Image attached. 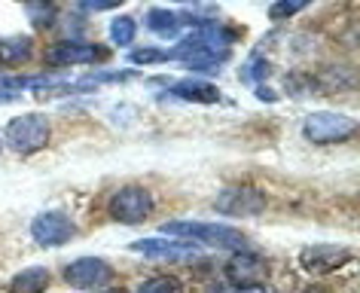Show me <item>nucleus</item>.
Wrapping results in <instances>:
<instances>
[{
  "label": "nucleus",
  "mask_w": 360,
  "mask_h": 293,
  "mask_svg": "<svg viewBox=\"0 0 360 293\" xmlns=\"http://www.w3.org/2000/svg\"><path fill=\"white\" fill-rule=\"evenodd\" d=\"M107 214H110L116 223H143L153 214V195L143 190V186H122L110 195V205H107Z\"/></svg>",
  "instance_id": "obj_3"
},
{
  "label": "nucleus",
  "mask_w": 360,
  "mask_h": 293,
  "mask_svg": "<svg viewBox=\"0 0 360 293\" xmlns=\"http://www.w3.org/2000/svg\"><path fill=\"white\" fill-rule=\"evenodd\" d=\"M101 293H125L122 287H110V290H101Z\"/></svg>",
  "instance_id": "obj_24"
},
{
  "label": "nucleus",
  "mask_w": 360,
  "mask_h": 293,
  "mask_svg": "<svg viewBox=\"0 0 360 293\" xmlns=\"http://www.w3.org/2000/svg\"><path fill=\"white\" fill-rule=\"evenodd\" d=\"M302 135L311 141V144H342L354 135V119L342 117V113L333 110H318L305 119Z\"/></svg>",
  "instance_id": "obj_4"
},
{
  "label": "nucleus",
  "mask_w": 360,
  "mask_h": 293,
  "mask_svg": "<svg viewBox=\"0 0 360 293\" xmlns=\"http://www.w3.org/2000/svg\"><path fill=\"white\" fill-rule=\"evenodd\" d=\"M31 52H34V40L31 37L0 40V61H4V65H19V61L31 58Z\"/></svg>",
  "instance_id": "obj_15"
},
{
  "label": "nucleus",
  "mask_w": 360,
  "mask_h": 293,
  "mask_svg": "<svg viewBox=\"0 0 360 293\" xmlns=\"http://www.w3.org/2000/svg\"><path fill=\"white\" fill-rule=\"evenodd\" d=\"M104 52L101 46H95V43H79V40H58L52 43L49 52H46V61L49 65H92L98 61Z\"/></svg>",
  "instance_id": "obj_10"
},
{
  "label": "nucleus",
  "mask_w": 360,
  "mask_h": 293,
  "mask_svg": "<svg viewBox=\"0 0 360 293\" xmlns=\"http://www.w3.org/2000/svg\"><path fill=\"white\" fill-rule=\"evenodd\" d=\"M52 83L46 77H37V79H31V77H6V74H0V104H10L15 101V98H22L25 89H49Z\"/></svg>",
  "instance_id": "obj_13"
},
{
  "label": "nucleus",
  "mask_w": 360,
  "mask_h": 293,
  "mask_svg": "<svg viewBox=\"0 0 360 293\" xmlns=\"http://www.w3.org/2000/svg\"><path fill=\"white\" fill-rule=\"evenodd\" d=\"M28 15L37 28H49L52 19H56V6L46 4V0H31L28 4Z\"/></svg>",
  "instance_id": "obj_20"
},
{
  "label": "nucleus",
  "mask_w": 360,
  "mask_h": 293,
  "mask_svg": "<svg viewBox=\"0 0 360 293\" xmlns=\"http://www.w3.org/2000/svg\"><path fill=\"white\" fill-rule=\"evenodd\" d=\"M31 235H34V242L43 245V247H61L77 235V226L70 223L61 211H46V214L34 217Z\"/></svg>",
  "instance_id": "obj_6"
},
{
  "label": "nucleus",
  "mask_w": 360,
  "mask_h": 293,
  "mask_svg": "<svg viewBox=\"0 0 360 293\" xmlns=\"http://www.w3.org/2000/svg\"><path fill=\"white\" fill-rule=\"evenodd\" d=\"M177 4H195V0H177Z\"/></svg>",
  "instance_id": "obj_25"
},
{
  "label": "nucleus",
  "mask_w": 360,
  "mask_h": 293,
  "mask_svg": "<svg viewBox=\"0 0 360 293\" xmlns=\"http://www.w3.org/2000/svg\"><path fill=\"white\" fill-rule=\"evenodd\" d=\"M134 34H138V25H134L131 15H120V19L110 22V40L116 46H131Z\"/></svg>",
  "instance_id": "obj_17"
},
{
  "label": "nucleus",
  "mask_w": 360,
  "mask_h": 293,
  "mask_svg": "<svg viewBox=\"0 0 360 293\" xmlns=\"http://www.w3.org/2000/svg\"><path fill=\"white\" fill-rule=\"evenodd\" d=\"M217 211L229 217H250L266 211V195L254 186H229L217 195Z\"/></svg>",
  "instance_id": "obj_7"
},
{
  "label": "nucleus",
  "mask_w": 360,
  "mask_h": 293,
  "mask_svg": "<svg viewBox=\"0 0 360 293\" xmlns=\"http://www.w3.org/2000/svg\"><path fill=\"white\" fill-rule=\"evenodd\" d=\"M162 235L171 238H193L199 245L220 247V251H245L248 238L241 235V229L226 226V223H193V220H171L162 223Z\"/></svg>",
  "instance_id": "obj_1"
},
{
  "label": "nucleus",
  "mask_w": 360,
  "mask_h": 293,
  "mask_svg": "<svg viewBox=\"0 0 360 293\" xmlns=\"http://www.w3.org/2000/svg\"><path fill=\"white\" fill-rule=\"evenodd\" d=\"M311 0H275L272 6H269V19L272 22H281V19H290L300 10H305Z\"/></svg>",
  "instance_id": "obj_19"
},
{
  "label": "nucleus",
  "mask_w": 360,
  "mask_h": 293,
  "mask_svg": "<svg viewBox=\"0 0 360 293\" xmlns=\"http://www.w3.org/2000/svg\"><path fill=\"white\" fill-rule=\"evenodd\" d=\"M214 293H223V290H214Z\"/></svg>",
  "instance_id": "obj_27"
},
{
  "label": "nucleus",
  "mask_w": 360,
  "mask_h": 293,
  "mask_svg": "<svg viewBox=\"0 0 360 293\" xmlns=\"http://www.w3.org/2000/svg\"><path fill=\"white\" fill-rule=\"evenodd\" d=\"M49 287V272L43 266H31L22 269L15 278L10 281V293H43Z\"/></svg>",
  "instance_id": "obj_14"
},
{
  "label": "nucleus",
  "mask_w": 360,
  "mask_h": 293,
  "mask_svg": "<svg viewBox=\"0 0 360 293\" xmlns=\"http://www.w3.org/2000/svg\"><path fill=\"white\" fill-rule=\"evenodd\" d=\"M83 10H92V13H104V10H116L122 0H77Z\"/></svg>",
  "instance_id": "obj_22"
},
{
  "label": "nucleus",
  "mask_w": 360,
  "mask_h": 293,
  "mask_svg": "<svg viewBox=\"0 0 360 293\" xmlns=\"http://www.w3.org/2000/svg\"><path fill=\"white\" fill-rule=\"evenodd\" d=\"M300 263H302V269L311 275H327V272H336L345 263H351V251L336 247V245H309V247H302Z\"/></svg>",
  "instance_id": "obj_9"
},
{
  "label": "nucleus",
  "mask_w": 360,
  "mask_h": 293,
  "mask_svg": "<svg viewBox=\"0 0 360 293\" xmlns=\"http://www.w3.org/2000/svg\"><path fill=\"white\" fill-rule=\"evenodd\" d=\"M171 95L184 98V101H195V104H214L220 101V89L208 83V79H180V83L171 86Z\"/></svg>",
  "instance_id": "obj_12"
},
{
  "label": "nucleus",
  "mask_w": 360,
  "mask_h": 293,
  "mask_svg": "<svg viewBox=\"0 0 360 293\" xmlns=\"http://www.w3.org/2000/svg\"><path fill=\"white\" fill-rule=\"evenodd\" d=\"M110 278H113V269L104 260H98V256H79V260L65 266V281L79 290H95Z\"/></svg>",
  "instance_id": "obj_8"
},
{
  "label": "nucleus",
  "mask_w": 360,
  "mask_h": 293,
  "mask_svg": "<svg viewBox=\"0 0 360 293\" xmlns=\"http://www.w3.org/2000/svg\"><path fill=\"white\" fill-rule=\"evenodd\" d=\"M131 251L150 256V260H190V256H193V245L162 242V238H141V242L131 245Z\"/></svg>",
  "instance_id": "obj_11"
},
{
  "label": "nucleus",
  "mask_w": 360,
  "mask_h": 293,
  "mask_svg": "<svg viewBox=\"0 0 360 293\" xmlns=\"http://www.w3.org/2000/svg\"><path fill=\"white\" fill-rule=\"evenodd\" d=\"M266 275H269L266 260L259 254H250V251H238L226 263V278L236 284L241 293L245 290H259V284L266 281Z\"/></svg>",
  "instance_id": "obj_5"
},
{
  "label": "nucleus",
  "mask_w": 360,
  "mask_h": 293,
  "mask_svg": "<svg viewBox=\"0 0 360 293\" xmlns=\"http://www.w3.org/2000/svg\"><path fill=\"white\" fill-rule=\"evenodd\" d=\"M0 150H4V138H0Z\"/></svg>",
  "instance_id": "obj_26"
},
{
  "label": "nucleus",
  "mask_w": 360,
  "mask_h": 293,
  "mask_svg": "<svg viewBox=\"0 0 360 293\" xmlns=\"http://www.w3.org/2000/svg\"><path fill=\"white\" fill-rule=\"evenodd\" d=\"M147 28L159 37H174L177 28H180V15L168 13V10H150L147 13Z\"/></svg>",
  "instance_id": "obj_16"
},
{
  "label": "nucleus",
  "mask_w": 360,
  "mask_h": 293,
  "mask_svg": "<svg viewBox=\"0 0 360 293\" xmlns=\"http://www.w3.org/2000/svg\"><path fill=\"white\" fill-rule=\"evenodd\" d=\"M138 293H184V284H180L174 275H156V278L143 281Z\"/></svg>",
  "instance_id": "obj_18"
},
{
  "label": "nucleus",
  "mask_w": 360,
  "mask_h": 293,
  "mask_svg": "<svg viewBox=\"0 0 360 293\" xmlns=\"http://www.w3.org/2000/svg\"><path fill=\"white\" fill-rule=\"evenodd\" d=\"M257 95L263 98V101H275V92H272V89H263V86H259V89H257Z\"/></svg>",
  "instance_id": "obj_23"
},
{
  "label": "nucleus",
  "mask_w": 360,
  "mask_h": 293,
  "mask_svg": "<svg viewBox=\"0 0 360 293\" xmlns=\"http://www.w3.org/2000/svg\"><path fill=\"white\" fill-rule=\"evenodd\" d=\"M49 119L43 113H22V117L10 119L6 126V144H10L19 156H31L49 144Z\"/></svg>",
  "instance_id": "obj_2"
},
{
  "label": "nucleus",
  "mask_w": 360,
  "mask_h": 293,
  "mask_svg": "<svg viewBox=\"0 0 360 293\" xmlns=\"http://www.w3.org/2000/svg\"><path fill=\"white\" fill-rule=\"evenodd\" d=\"M129 58L134 61V65H162V61H171V58H168V49H153V46L131 49Z\"/></svg>",
  "instance_id": "obj_21"
}]
</instances>
